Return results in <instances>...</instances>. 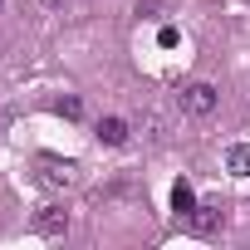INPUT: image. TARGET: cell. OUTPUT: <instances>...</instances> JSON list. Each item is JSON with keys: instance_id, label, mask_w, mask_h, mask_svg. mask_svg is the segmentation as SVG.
<instances>
[{"instance_id": "obj_7", "label": "cell", "mask_w": 250, "mask_h": 250, "mask_svg": "<svg viewBox=\"0 0 250 250\" xmlns=\"http://www.w3.org/2000/svg\"><path fill=\"white\" fill-rule=\"evenodd\" d=\"M226 167H230V177H250V143H235L226 152Z\"/></svg>"}, {"instance_id": "obj_8", "label": "cell", "mask_w": 250, "mask_h": 250, "mask_svg": "<svg viewBox=\"0 0 250 250\" xmlns=\"http://www.w3.org/2000/svg\"><path fill=\"white\" fill-rule=\"evenodd\" d=\"M157 44H162V49H177V44H182V30H177V25H162V30H157Z\"/></svg>"}, {"instance_id": "obj_9", "label": "cell", "mask_w": 250, "mask_h": 250, "mask_svg": "<svg viewBox=\"0 0 250 250\" xmlns=\"http://www.w3.org/2000/svg\"><path fill=\"white\" fill-rule=\"evenodd\" d=\"M54 113H64V118H79V113H83V103L69 93V98H59V103H54Z\"/></svg>"}, {"instance_id": "obj_5", "label": "cell", "mask_w": 250, "mask_h": 250, "mask_svg": "<svg viewBox=\"0 0 250 250\" xmlns=\"http://www.w3.org/2000/svg\"><path fill=\"white\" fill-rule=\"evenodd\" d=\"M93 138H98L103 147H123V143H128V123H123V118H98Z\"/></svg>"}, {"instance_id": "obj_6", "label": "cell", "mask_w": 250, "mask_h": 250, "mask_svg": "<svg viewBox=\"0 0 250 250\" xmlns=\"http://www.w3.org/2000/svg\"><path fill=\"white\" fill-rule=\"evenodd\" d=\"M172 211H177V221H187V216L196 211V191H191V182H187V177L172 187Z\"/></svg>"}, {"instance_id": "obj_1", "label": "cell", "mask_w": 250, "mask_h": 250, "mask_svg": "<svg viewBox=\"0 0 250 250\" xmlns=\"http://www.w3.org/2000/svg\"><path fill=\"white\" fill-rule=\"evenodd\" d=\"M64 230H69V211L64 206H40L35 211V235H44V240H64Z\"/></svg>"}, {"instance_id": "obj_4", "label": "cell", "mask_w": 250, "mask_h": 250, "mask_svg": "<svg viewBox=\"0 0 250 250\" xmlns=\"http://www.w3.org/2000/svg\"><path fill=\"white\" fill-rule=\"evenodd\" d=\"M221 221H226V216H221V201H201V206L187 216V226H191L196 235H216V230H221Z\"/></svg>"}, {"instance_id": "obj_3", "label": "cell", "mask_w": 250, "mask_h": 250, "mask_svg": "<svg viewBox=\"0 0 250 250\" xmlns=\"http://www.w3.org/2000/svg\"><path fill=\"white\" fill-rule=\"evenodd\" d=\"M211 108H216V88H211V83H187V88H182V113L206 118Z\"/></svg>"}, {"instance_id": "obj_10", "label": "cell", "mask_w": 250, "mask_h": 250, "mask_svg": "<svg viewBox=\"0 0 250 250\" xmlns=\"http://www.w3.org/2000/svg\"><path fill=\"white\" fill-rule=\"evenodd\" d=\"M0 5H5V0H0Z\"/></svg>"}, {"instance_id": "obj_2", "label": "cell", "mask_w": 250, "mask_h": 250, "mask_svg": "<svg viewBox=\"0 0 250 250\" xmlns=\"http://www.w3.org/2000/svg\"><path fill=\"white\" fill-rule=\"evenodd\" d=\"M40 182L44 187H74L79 182V167L69 157H40Z\"/></svg>"}]
</instances>
